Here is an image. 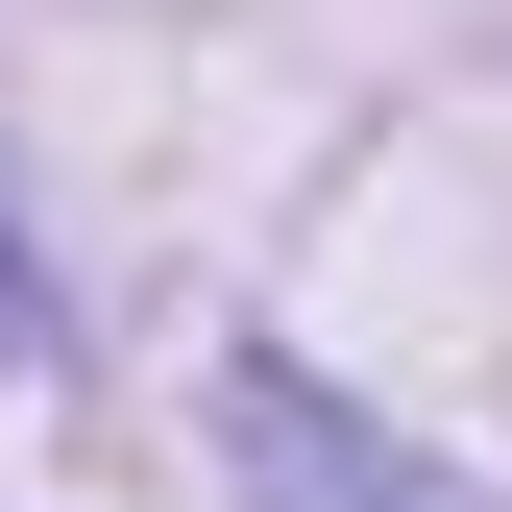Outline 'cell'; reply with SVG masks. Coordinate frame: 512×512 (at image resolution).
<instances>
[{
  "label": "cell",
  "instance_id": "6da1fadb",
  "mask_svg": "<svg viewBox=\"0 0 512 512\" xmlns=\"http://www.w3.org/2000/svg\"><path fill=\"white\" fill-rule=\"evenodd\" d=\"M220 512H464V488L391 464L317 366H220Z\"/></svg>",
  "mask_w": 512,
  "mask_h": 512
},
{
  "label": "cell",
  "instance_id": "7a4b0ae2",
  "mask_svg": "<svg viewBox=\"0 0 512 512\" xmlns=\"http://www.w3.org/2000/svg\"><path fill=\"white\" fill-rule=\"evenodd\" d=\"M0 317H25V220H0Z\"/></svg>",
  "mask_w": 512,
  "mask_h": 512
}]
</instances>
